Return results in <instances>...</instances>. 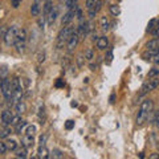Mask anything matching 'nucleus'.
<instances>
[{
	"instance_id": "nucleus-1",
	"label": "nucleus",
	"mask_w": 159,
	"mask_h": 159,
	"mask_svg": "<svg viewBox=\"0 0 159 159\" xmlns=\"http://www.w3.org/2000/svg\"><path fill=\"white\" fill-rule=\"evenodd\" d=\"M154 109V102L151 99H145L141 105V109L138 111V116H137V125L138 126H142L147 119H148V116L151 114Z\"/></svg>"
},
{
	"instance_id": "nucleus-2",
	"label": "nucleus",
	"mask_w": 159,
	"mask_h": 159,
	"mask_svg": "<svg viewBox=\"0 0 159 159\" xmlns=\"http://www.w3.org/2000/svg\"><path fill=\"white\" fill-rule=\"evenodd\" d=\"M73 32H74V28H73V27H70V25L62 27V29L60 31L58 36H57V47L61 48L64 44L68 43V40H69V37L72 36Z\"/></svg>"
},
{
	"instance_id": "nucleus-3",
	"label": "nucleus",
	"mask_w": 159,
	"mask_h": 159,
	"mask_svg": "<svg viewBox=\"0 0 159 159\" xmlns=\"http://www.w3.org/2000/svg\"><path fill=\"white\" fill-rule=\"evenodd\" d=\"M17 33H19V27L17 25H12L11 28L7 29L6 32V36H4V41L8 47L11 45H15V43H16V39H17Z\"/></svg>"
},
{
	"instance_id": "nucleus-4",
	"label": "nucleus",
	"mask_w": 159,
	"mask_h": 159,
	"mask_svg": "<svg viewBox=\"0 0 159 159\" xmlns=\"http://www.w3.org/2000/svg\"><path fill=\"white\" fill-rule=\"evenodd\" d=\"M2 94H3V97L6 98L7 101L11 102L12 94H13V89H12L11 80H8L7 77H4L3 81H2Z\"/></svg>"
},
{
	"instance_id": "nucleus-5",
	"label": "nucleus",
	"mask_w": 159,
	"mask_h": 159,
	"mask_svg": "<svg viewBox=\"0 0 159 159\" xmlns=\"http://www.w3.org/2000/svg\"><path fill=\"white\" fill-rule=\"evenodd\" d=\"M25 43H27V32L24 28H21V29H19L17 39H16V43H15V47H16L17 52H24V49H25Z\"/></svg>"
},
{
	"instance_id": "nucleus-6",
	"label": "nucleus",
	"mask_w": 159,
	"mask_h": 159,
	"mask_svg": "<svg viewBox=\"0 0 159 159\" xmlns=\"http://www.w3.org/2000/svg\"><path fill=\"white\" fill-rule=\"evenodd\" d=\"M158 86H159V80L158 78H150L148 81H146L143 84V86L141 89V96H145V94L155 90Z\"/></svg>"
},
{
	"instance_id": "nucleus-7",
	"label": "nucleus",
	"mask_w": 159,
	"mask_h": 159,
	"mask_svg": "<svg viewBox=\"0 0 159 159\" xmlns=\"http://www.w3.org/2000/svg\"><path fill=\"white\" fill-rule=\"evenodd\" d=\"M76 8H77V6H76V7H73V8H70V9H68V12L62 16V19H61V24H62V27L69 25V24L72 23L73 17L76 16Z\"/></svg>"
},
{
	"instance_id": "nucleus-8",
	"label": "nucleus",
	"mask_w": 159,
	"mask_h": 159,
	"mask_svg": "<svg viewBox=\"0 0 159 159\" xmlns=\"http://www.w3.org/2000/svg\"><path fill=\"white\" fill-rule=\"evenodd\" d=\"M78 43H80V37H78V33L76 32V29H74V32L72 33V36L69 37V40H68V51L73 52L74 48L78 45Z\"/></svg>"
},
{
	"instance_id": "nucleus-9",
	"label": "nucleus",
	"mask_w": 159,
	"mask_h": 159,
	"mask_svg": "<svg viewBox=\"0 0 159 159\" xmlns=\"http://www.w3.org/2000/svg\"><path fill=\"white\" fill-rule=\"evenodd\" d=\"M43 4H44V0H33L32 6H31V15L32 16H39L40 12L43 11Z\"/></svg>"
},
{
	"instance_id": "nucleus-10",
	"label": "nucleus",
	"mask_w": 159,
	"mask_h": 159,
	"mask_svg": "<svg viewBox=\"0 0 159 159\" xmlns=\"http://www.w3.org/2000/svg\"><path fill=\"white\" fill-rule=\"evenodd\" d=\"M146 49L148 52L159 53V37L158 39H152V40H150V41H147Z\"/></svg>"
},
{
	"instance_id": "nucleus-11",
	"label": "nucleus",
	"mask_w": 159,
	"mask_h": 159,
	"mask_svg": "<svg viewBox=\"0 0 159 159\" xmlns=\"http://www.w3.org/2000/svg\"><path fill=\"white\" fill-rule=\"evenodd\" d=\"M12 113L9 111V110H4L2 113V123H3V126H9L11 125V121H12Z\"/></svg>"
},
{
	"instance_id": "nucleus-12",
	"label": "nucleus",
	"mask_w": 159,
	"mask_h": 159,
	"mask_svg": "<svg viewBox=\"0 0 159 159\" xmlns=\"http://www.w3.org/2000/svg\"><path fill=\"white\" fill-rule=\"evenodd\" d=\"M101 8H102V0H97L93 8H92V9H88V11H89V17L93 19V17L99 12V9H101Z\"/></svg>"
},
{
	"instance_id": "nucleus-13",
	"label": "nucleus",
	"mask_w": 159,
	"mask_h": 159,
	"mask_svg": "<svg viewBox=\"0 0 159 159\" xmlns=\"http://www.w3.org/2000/svg\"><path fill=\"white\" fill-rule=\"evenodd\" d=\"M109 47V40L106 36H101L97 39V48L99 51H103V49H106Z\"/></svg>"
},
{
	"instance_id": "nucleus-14",
	"label": "nucleus",
	"mask_w": 159,
	"mask_h": 159,
	"mask_svg": "<svg viewBox=\"0 0 159 159\" xmlns=\"http://www.w3.org/2000/svg\"><path fill=\"white\" fill-rule=\"evenodd\" d=\"M57 12H58V9L53 6V8H52L51 11H49V13L47 15L45 19L48 20V24H49V25H52V24L54 23V20H56V17H57Z\"/></svg>"
},
{
	"instance_id": "nucleus-15",
	"label": "nucleus",
	"mask_w": 159,
	"mask_h": 159,
	"mask_svg": "<svg viewBox=\"0 0 159 159\" xmlns=\"http://www.w3.org/2000/svg\"><path fill=\"white\" fill-rule=\"evenodd\" d=\"M15 152V157L16 158H21V159H24V158H27V154H28V150H27V147L25 146H23L21 145V147H19L17 146V148L13 151Z\"/></svg>"
},
{
	"instance_id": "nucleus-16",
	"label": "nucleus",
	"mask_w": 159,
	"mask_h": 159,
	"mask_svg": "<svg viewBox=\"0 0 159 159\" xmlns=\"http://www.w3.org/2000/svg\"><path fill=\"white\" fill-rule=\"evenodd\" d=\"M51 155H49V150L45 147V146H40L39 147V151H37V158L40 159H47L49 158Z\"/></svg>"
},
{
	"instance_id": "nucleus-17",
	"label": "nucleus",
	"mask_w": 159,
	"mask_h": 159,
	"mask_svg": "<svg viewBox=\"0 0 159 159\" xmlns=\"http://www.w3.org/2000/svg\"><path fill=\"white\" fill-rule=\"evenodd\" d=\"M53 8V3L52 0H44V4H43V15L44 17H47V15L49 13V11Z\"/></svg>"
},
{
	"instance_id": "nucleus-18",
	"label": "nucleus",
	"mask_w": 159,
	"mask_h": 159,
	"mask_svg": "<svg viewBox=\"0 0 159 159\" xmlns=\"http://www.w3.org/2000/svg\"><path fill=\"white\" fill-rule=\"evenodd\" d=\"M15 110H16V113L19 114V116H21V114L25 113L27 105H25V103H24L23 101H19L17 103H15Z\"/></svg>"
},
{
	"instance_id": "nucleus-19",
	"label": "nucleus",
	"mask_w": 159,
	"mask_h": 159,
	"mask_svg": "<svg viewBox=\"0 0 159 159\" xmlns=\"http://www.w3.org/2000/svg\"><path fill=\"white\" fill-rule=\"evenodd\" d=\"M34 135H28V134H25L23 138V146H25L27 148L28 147H31L33 146V142H34V139H33Z\"/></svg>"
},
{
	"instance_id": "nucleus-20",
	"label": "nucleus",
	"mask_w": 159,
	"mask_h": 159,
	"mask_svg": "<svg viewBox=\"0 0 159 159\" xmlns=\"http://www.w3.org/2000/svg\"><path fill=\"white\" fill-rule=\"evenodd\" d=\"M25 127H27V121H19L16 125H15V133H16V134H21Z\"/></svg>"
},
{
	"instance_id": "nucleus-21",
	"label": "nucleus",
	"mask_w": 159,
	"mask_h": 159,
	"mask_svg": "<svg viewBox=\"0 0 159 159\" xmlns=\"http://www.w3.org/2000/svg\"><path fill=\"white\" fill-rule=\"evenodd\" d=\"M11 133H12L11 127L4 126V127L2 129V130H0V138H2V139H6V138H8L9 135H11Z\"/></svg>"
},
{
	"instance_id": "nucleus-22",
	"label": "nucleus",
	"mask_w": 159,
	"mask_h": 159,
	"mask_svg": "<svg viewBox=\"0 0 159 159\" xmlns=\"http://www.w3.org/2000/svg\"><path fill=\"white\" fill-rule=\"evenodd\" d=\"M6 145H7V148L8 150H11V151H15L17 148V142L15 141V139H8V141L6 142Z\"/></svg>"
},
{
	"instance_id": "nucleus-23",
	"label": "nucleus",
	"mask_w": 159,
	"mask_h": 159,
	"mask_svg": "<svg viewBox=\"0 0 159 159\" xmlns=\"http://www.w3.org/2000/svg\"><path fill=\"white\" fill-rule=\"evenodd\" d=\"M109 9H110V13L113 15V16H118V15L121 13V9H119V7L117 6V4H111V6L109 7Z\"/></svg>"
},
{
	"instance_id": "nucleus-24",
	"label": "nucleus",
	"mask_w": 159,
	"mask_h": 159,
	"mask_svg": "<svg viewBox=\"0 0 159 159\" xmlns=\"http://www.w3.org/2000/svg\"><path fill=\"white\" fill-rule=\"evenodd\" d=\"M109 27H110V23H109V20L105 16L101 17V29H102V31H107Z\"/></svg>"
},
{
	"instance_id": "nucleus-25",
	"label": "nucleus",
	"mask_w": 159,
	"mask_h": 159,
	"mask_svg": "<svg viewBox=\"0 0 159 159\" xmlns=\"http://www.w3.org/2000/svg\"><path fill=\"white\" fill-rule=\"evenodd\" d=\"M25 134H28V135H34V134H36V126L34 125H27Z\"/></svg>"
},
{
	"instance_id": "nucleus-26",
	"label": "nucleus",
	"mask_w": 159,
	"mask_h": 159,
	"mask_svg": "<svg viewBox=\"0 0 159 159\" xmlns=\"http://www.w3.org/2000/svg\"><path fill=\"white\" fill-rule=\"evenodd\" d=\"M147 77H148V78H157V77H159V69L152 68L151 70L147 73Z\"/></svg>"
},
{
	"instance_id": "nucleus-27",
	"label": "nucleus",
	"mask_w": 159,
	"mask_h": 159,
	"mask_svg": "<svg viewBox=\"0 0 159 159\" xmlns=\"http://www.w3.org/2000/svg\"><path fill=\"white\" fill-rule=\"evenodd\" d=\"M158 23V20L157 19H152V20H150V23H148V25H147V32H152L154 31V28H158V27H155V24Z\"/></svg>"
},
{
	"instance_id": "nucleus-28",
	"label": "nucleus",
	"mask_w": 159,
	"mask_h": 159,
	"mask_svg": "<svg viewBox=\"0 0 159 159\" xmlns=\"http://www.w3.org/2000/svg\"><path fill=\"white\" fill-rule=\"evenodd\" d=\"M52 155H53V158L61 159V158H64V152L61 150H58V148H54V150L52 151Z\"/></svg>"
},
{
	"instance_id": "nucleus-29",
	"label": "nucleus",
	"mask_w": 159,
	"mask_h": 159,
	"mask_svg": "<svg viewBox=\"0 0 159 159\" xmlns=\"http://www.w3.org/2000/svg\"><path fill=\"white\" fill-rule=\"evenodd\" d=\"M77 6V0H65V7L68 9H70L73 7H76Z\"/></svg>"
},
{
	"instance_id": "nucleus-30",
	"label": "nucleus",
	"mask_w": 159,
	"mask_h": 159,
	"mask_svg": "<svg viewBox=\"0 0 159 159\" xmlns=\"http://www.w3.org/2000/svg\"><path fill=\"white\" fill-rule=\"evenodd\" d=\"M8 151V148H7V145L4 142H0V155H4Z\"/></svg>"
},
{
	"instance_id": "nucleus-31",
	"label": "nucleus",
	"mask_w": 159,
	"mask_h": 159,
	"mask_svg": "<svg viewBox=\"0 0 159 159\" xmlns=\"http://www.w3.org/2000/svg\"><path fill=\"white\" fill-rule=\"evenodd\" d=\"M85 58L89 60L90 61L92 58H94V53H93V49H88V51L85 52Z\"/></svg>"
},
{
	"instance_id": "nucleus-32",
	"label": "nucleus",
	"mask_w": 159,
	"mask_h": 159,
	"mask_svg": "<svg viewBox=\"0 0 159 159\" xmlns=\"http://www.w3.org/2000/svg\"><path fill=\"white\" fill-rule=\"evenodd\" d=\"M105 58H106V61H107V62H111V60H113V52H111V49H109V51L106 52Z\"/></svg>"
},
{
	"instance_id": "nucleus-33",
	"label": "nucleus",
	"mask_w": 159,
	"mask_h": 159,
	"mask_svg": "<svg viewBox=\"0 0 159 159\" xmlns=\"http://www.w3.org/2000/svg\"><path fill=\"white\" fill-rule=\"evenodd\" d=\"M97 0H86V8L88 9H92L94 7V4H96Z\"/></svg>"
},
{
	"instance_id": "nucleus-34",
	"label": "nucleus",
	"mask_w": 159,
	"mask_h": 159,
	"mask_svg": "<svg viewBox=\"0 0 159 159\" xmlns=\"http://www.w3.org/2000/svg\"><path fill=\"white\" fill-rule=\"evenodd\" d=\"M7 27L6 25H3V27H0V39H4V36H6V32H7Z\"/></svg>"
},
{
	"instance_id": "nucleus-35",
	"label": "nucleus",
	"mask_w": 159,
	"mask_h": 159,
	"mask_svg": "<svg viewBox=\"0 0 159 159\" xmlns=\"http://www.w3.org/2000/svg\"><path fill=\"white\" fill-rule=\"evenodd\" d=\"M47 143V135H41L40 137V141H39V145L40 146H45Z\"/></svg>"
},
{
	"instance_id": "nucleus-36",
	"label": "nucleus",
	"mask_w": 159,
	"mask_h": 159,
	"mask_svg": "<svg viewBox=\"0 0 159 159\" xmlns=\"http://www.w3.org/2000/svg\"><path fill=\"white\" fill-rule=\"evenodd\" d=\"M73 127H74V122L73 121H66V123H65L66 130H70V129H73Z\"/></svg>"
},
{
	"instance_id": "nucleus-37",
	"label": "nucleus",
	"mask_w": 159,
	"mask_h": 159,
	"mask_svg": "<svg viewBox=\"0 0 159 159\" xmlns=\"http://www.w3.org/2000/svg\"><path fill=\"white\" fill-rule=\"evenodd\" d=\"M151 62L158 64V65H159V53H155V54H154L152 58H151Z\"/></svg>"
},
{
	"instance_id": "nucleus-38",
	"label": "nucleus",
	"mask_w": 159,
	"mask_h": 159,
	"mask_svg": "<svg viewBox=\"0 0 159 159\" xmlns=\"http://www.w3.org/2000/svg\"><path fill=\"white\" fill-rule=\"evenodd\" d=\"M19 121H21V119H20V116H19V114H17V116L16 117H12V121H11V125H16V123L19 122Z\"/></svg>"
},
{
	"instance_id": "nucleus-39",
	"label": "nucleus",
	"mask_w": 159,
	"mask_h": 159,
	"mask_svg": "<svg viewBox=\"0 0 159 159\" xmlns=\"http://www.w3.org/2000/svg\"><path fill=\"white\" fill-rule=\"evenodd\" d=\"M20 3H21V0H11V4L13 8H17L20 6Z\"/></svg>"
},
{
	"instance_id": "nucleus-40",
	"label": "nucleus",
	"mask_w": 159,
	"mask_h": 159,
	"mask_svg": "<svg viewBox=\"0 0 159 159\" xmlns=\"http://www.w3.org/2000/svg\"><path fill=\"white\" fill-rule=\"evenodd\" d=\"M154 122H155V126L159 129V113L155 116V119H154Z\"/></svg>"
},
{
	"instance_id": "nucleus-41",
	"label": "nucleus",
	"mask_w": 159,
	"mask_h": 159,
	"mask_svg": "<svg viewBox=\"0 0 159 159\" xmlns=\"http://www.w3.org/2000/svg\"><path fill=\"white\" fill-rule=\"evenodd\" d=\"M82 60H84V57L80 54L78 56V58H77V62H78V66H82Z\"/></svg>"
},
{
	"instance_id": "nucleus-42",
	"label": "nucleus",
	"mask_w": 159,
	"mask_h": 159,
	"mask_svg": "<svg viewBox=\"0 0 159 159\" xmlns=\"http://www.w3.org/2000/svg\"><path fill=\"white\" fill-rule=\"evenodd\" d=\"M151 33H152V34H154V36H155V37H159V27L155 29V31H152Z\"/></svg>"
},
{
	"instance_id": "nucleus-43",
	"label": "nucleus",
	"mask_w": 159,
	"mask_h": 159,
	"mask_svg": "<svg viewBox=\"0 0 159 159\" xmlns=\"http://www.w3.org/2000/svg\"><path fill=\"white\" fill-rule=\"evenodd\" d=\"M150 158L151 159H157V158H159V154H152V155H150Z\"/></svg>"
},
{
	"instance_id": "nucleus-44",
	"label": "nucleus",
	"mask_w": 159,
	"mask_h": 159,
	"mask_svg": "<svg viewBox=\"0 0 159 159\" xmlns=\"http://www.w3.org/2000/svg\"><path fill=\"white\" fill-rule=\"evenodd\" d=\"M90 69H92V70H96V69H97V65H94V64H92V65H90Z\"/></svg>"
},
{
	"instance_id": "nucleus-45",
	"label": "nucleus",
	"mask_w": 159,
	"mask_h": 159,
	"mask_svg": "<svg viewBox=\"0 0 159 159\" xmlns=\"http://www.w3.org/2000/svg\"><path fill=\"white\" fill-rule=\"evenodd\" d=\"M114 98H116V96H114V94H113V96L110 97V102H111V103L114 102Z\"/></svg>"
}]
</instances>
